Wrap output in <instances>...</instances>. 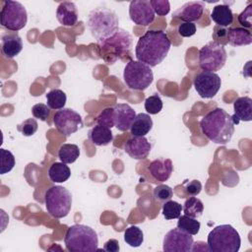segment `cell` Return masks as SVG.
Segmentation results:
<instances>
[{"label":"cell","mask_w":252,"mask_h":252,"mask_svg":"<svg viewBox=\"0 0 252 252\" xmlns=\"http://www.w3.org/2000/svg\"><path fill=\"white\" fill-rule=\"evenodd\" d=\"M170 46V39L163 31H147L138 39L135 48V56L138 61L150 67H155L163 61Z\"/></svg>","instance_id":"1"},{"label":"cell","mask_w":252,"mask_h":252,"mask_svg":"<svg viewBox=\"0 0 252 252\" xmlns=\"http://www.w3.org/2000/svg\"><path fill=\"white\" fill-rule=\"evenodd\" d=\"M202 133L216 144H227L234 134V124L224 109L217 107L208 112L200 121Z\"/></svg>","instance_id":"2"},{"label":"cell","mask_w":252,"mask_h":252,"mask_svg":"<svg viewBox=\"0 0 252 252\" xmlns=\"http://www.w3.org/2000/svg\"><path fill=\"white\" fill-rule=\"evenodd\" d=\"M132 42V35L118 28L112 34L97 41L99 55L107 64H112L117 59H125L131 54Z\"/></svg>","instance_id":"3"},{"label":"cell","mask_w":252,"mask_h":252,"mask_svg":"<svg viewBox=\"0 0 252 252\" xmlns=\"http://www.w3.org/2000/svg\"><path fill=\"white\" fill-rule=\"evenodd\" d=\"M64 243L70 252H94L98 249L96 232L85 224L71 225L66 231Z\"/></svg>","instance_id":"4"},{"label":"cell","mask_w":252,"mask_h":252,"mask_svg":"<svg viewBox=\"0 0 252 252\" xmlns=\"http://www.w3.org/2000/svg\"><path fill=\"white\" fill-rule=\"evenodd\" d=\"M118 24L119 20L115 12L105 7L92 10L88 17V28L97 41L112 34L118 29Z\"/></svg>","instance_id":"5"},{"label":"cell","mask_w":252,"mask_h":252,"mask_svg":"<svg viewBox=\"0 0 252 252\" xmlns=\"http://www.w3.org/2000/svg\"><path fill=\"white\" fill-rule=\"evenodd\" d=\"M208 248L213 252H237L241 239L238 231L230 224H220L213 228L207 239Z\"/></svg>","instance_id":"6"},{"label":"cell","mask_w":252,"mask_h":252,"mask_svg":"<svg viewBox=\"0 0 252 252\" xmlns=\"http://www.w3.org/2000/svg\"><path fill=\"white\" fill-rule=\"evenodd\" d=\"M45 208L48 214L54 219L66 217L72 207V194L60 185L50 187L44 194Z\"/></svg>","instance_id":"7"},{"label":"cell","mask_w":252,"mask_h":252,"mask_svg":"<svg viewBox=\"0 0 252 252\" xmlns=\"http://www.w3.org/2000/svg\"><path fill=\"white\" fill-rule=\"evenodd\" d=\"M123 79L130 90L145 91L153 83L154 74L147 64L138 60H130L124 68Z\"/></svg>","instance_id":"8"},{"label":"cell","mask_w":252,"mask_h":252,"mask_svg":"<svg viewBox=\"0 0 252 252\" xmlns=\"http://www.w3.org/2000/svg\"><path fill=\"white\" fill-rule=\"evenodd\" d=\"M28 22L25 6L18 1L5 0L0 12V23L5 29L13 32L23 29Z\"/></svg>","instance_id":"9"},{"label":"cell","mask_w":252,"mask_h":252,"mask_svg":"<svg viewBox=\"0 0 252 252\" xmlns=\"http://www.w3.org/2000/svg\"><path fill=\"white\" fill-rule=\"evenodd\" d=\"M226 57L224 46L212 40L200 49L199 65L202 70L215 73L224 66Z\"/></svg>","instance_id":"10"},{"label":"cell","mask_w":252,"mask_h":252,"mask_svg":"<svg viewBox=\"0 0 252 252\" xmlns=\"http://www.w3.org/2000/svg\"><path fill=\"white\" fill-rule=\"evenodd\" d=\"M53 123L58 132L68 137L83 127L81 115L71 108H62L55 112Z\"/></svg>","instance_id":"11"},{"label":"cell","mask_w":252,"mask_h":252,"mask_svg":"<svg viewBox=\"0 0 252 252\" xmlns=\"http://www.w3.org/2000/svg\"><path fill=\"white\" fill-rule=\"evenodd\" d=\"M193 236L176 227L165 234L162 249L165 252H190L193 250Z\"/></svg>","instance_id":"12"},{"label":"cell","mask_w":252,"mask_h":252,"mask_svg":"<svg viewBox=\"0 0 252 252\" xmlns=\"http://www.w3.org/2000/svg\"><path fill=\"white\" fill-rule=\"evenodd\" d=\"M194 88L198 94L203 98H212L220 91L221 80L217 73L201 71L194 78Z\"/></svg>","instance_id":"13"},{"label":"cell","mask_w":252,"mask_h":252,"mask_svg":"<svg viewBox=\"0 0 252 252\" xmlns=\"http://www.w3.org/2000/svg\"><path fill=\"white\" fill-rule=\"evenodd\" d=\"M129 16L134 24L144 27L151 25L156 18V14L149 0L131 1L129 5Z\"/></svg>","instance_id":"14"},{"label":"cell","mask_w":252,"mask_h":252,"mask_svg":"<svg viewBox=\"0 0 252 252\" xmlns=\"http://www.w3.org/2000/svg\"><path fill=\"white\" fill-rule=\"evenodd\" d=\"M152 149V145L145 136H133L124 144L125 153L134 159L146 158Z\"/></svg>","instance_id":"15"},{"label":"cell","mask_w":252,"mask_h":252,"mask_svg":"<svg viewBox=\"0 0 252 252\" xmlns=\"http://www.w3.org/2000/svg\"><path fill=\"white\" fill-rule=\"evenodd\" d=\"M205 2L189 1L178 8L172 15V18L184 21V23H192L199 20L204 12Z\"/></svg>","instance_id":"16"},{"label":"cell","mask_w":252,"mask_h":252,"mask_svg":"<svg viewBox=\"0 0 252 252\" xmlns=\"http://www.w3.org/2000/svg\"><path fill=\"white\" fill-rule=\"evenodd\" d=\"M114 108V126L122 132L128 131L136 117L135 110L127 103H118Z\"/></svg>","instance_id":"17"},{"label":"cell","mask_w":252,"mask_h":252,"mask_svg":"<svg viewBox=\"0 0 252 252\" xmlns=\"http://www.w3.org/2000/svg\"><path fill=\"white\" fill-rule=\"evenodd\" d=\"M23 49V40L17 32L5 33L1 38V52L7 59L17 56Z\"/></svg>","instance_id":"18"},{"label":"cell","mask_w":252,"mask_h":252,"mask_svg":"<svg viewBox=\"0 0 252 252\" xmlns=\"http://www.w3.org/2000/svg\"><path fill=\"white\" fill-rule=\"evenodd\" d=\"M234 114L231 116L233 124H238L239 121L252 120V99L249 96H240L233 102Z\"/></svg>","instance_id":"19"},{"label":"cell","mask_w":252,"mask_h":252,"mask_svg":"<svg viewBox=\"0 0 252 252\" xmlns=\"http://www.w3.org/2000/svg\"><path fill=\"white\" fill-rule=\"evenodd\" d=\"M56 18L62 26H75L78 21V10L76 5L70 1L61 2L56 10Z\"/></svg>","instance_id":"20"},{"label":"cell","mask_w":252,"mask_h":252,"mask_svg":"<svg viewBox=\"0 0 252 252\" xmlns=\"http://www.w3.org/2000/svg\"><path fill=\"white\" fill-rule=\"evenodd\" d=\"M172 161L169 158H157L153 160L149 165V171L151 175L159 182L166 181L172 173Z\"/></svg>","instance_id":"21"},{"label":"cell","mask_w":252,"mask_h":252,"mask_svg":"<svg viewBox=\"0 0 252 252\" xmlns=\"http://www.w3.org/2000/svg\"><path fill=\"white\" fill-rule=\"evenodd\" d=\"M226 40L232 46L248 45L252 42V34L244 28H229L226 32Z\"/></svg>","instance_id":"22"},{"label":"cell","mask_w":252,"mask_h":252,"mask_svg":"<svg viewBox=\"0 0 252 252\" xmlns=\"http://www.w3.org/2000/svg\"><path fill=\"white\" fill-rule=\"evenodd\" d=\"M211 19L217 26L226 28L233 22V14L229 6L226 4H220L213 8L211 12Z\"/></svg>","instance_id":"23"},{"label":"cell","mask_w":252,"mask_h":252,"mask_svg":"<svg viewBox=\"0 0 252 252\" xmlns=\"http://www.w3.org/2000/svg\"><path fill=\"white\" fill-rule=\"evenodd\" d=\"M153 128V120L147 113L136 114L131 127L130 133L133 136H146Z\"/></svg>","instance_id":"24"},{"label":"cell","mask_w":252,"mask_h":252,"mask_svg":"<svg viewBox=\"0 0 252 252\" xmlns=\"http://www.w3.org/2000/svg\"><path fill=\"white\" fill-rule=\"evenodd\" d=\"M89 139L95 146H106L112 142L113 135L109 128L97 124L89 131Z\"/></svg>","instance_id":"25"},{"label":"cell","mask_w":252,"mask_h":252,"mask_svg":"<svg viewBox=\"0 0 252 252\" xmlns=\"http://www.w3.org/2000/svg\"><path fill=\"white\" fill-rule=\"evenodd\" d=\"M48 177L52 182L62 183L67 181L71 176V170L66 163L63 162H53L47 171Z\"/></svg>","instance_id":"26"},{"label":"cell","mask_w":252,"mask_h":252,"mask_svg":"<svg viewBox=\"0 0 252 252\" xmlns=\"http://www.w3.org/2000/svg\"><path fill=\"white\" fill-rule=\"evenodd\" d=\"M58 157L63 163H73L80 157V149L75 144H63L59 148Z\"/></svg>","instance_id":"27"},{"label":"cell","mask_w":252,"mask_h":252,"mask_svg":"<svg viewBox=\"0 0 252 252\" xmlns=\"http://www.w3.org/2000/svg\"><path fill=\"white\" fill-rule=\"evenodd\" d=\"M182 210L186 216L196 219L202 216L204 211V205L200 199L196 198L195 196H191L185 201Z\"/></svg>","instance_id":"28"},{"label":"cell","mask_w":252,"mask_h":252,"mask_svg":"<svg viewBox=\"0 0 252 252\" xmlns=\"http://www.w3.org/2000/svg\"><path fill=\"white\" fill-rule=\"evenodd\" d=\"M66 94L59 89H53L46 94V102L50 109H62L66 103Z\"/></svg>","instance_id":"29"},{"label":"cell","mask_w":252,"mask_h":252,"mask_svg":"<svg viewBox=\"0 0 252 252\" xmlns=\"http://www.w3.org/2000/svg\"><path fill=\"white\" fill-rule=\"evenodd\" d=\"M200 226H201L200 221L194 218H191L186 215L180 216L178 218L177 227L191 235H196L200 230Z\"/></svg>","instance_id":"30"},{"label":"cell","mask_w":252,"mask_h":252,"mask_svg":"<svg viewBox=\"0 0 252 252\" xmlns=\"http://www.w3.org/2000/svg\"><path fill=\"white\" fill-rule=\"evenodd\" d=\"M124 241L131 247H139L144 241V233L136 225L129 226L124 232Z\"/></svg>","instance_id":"31"},{"label":"cell","mask_w":252,"mask_h":252,"mask_svg":"<svg viewBox=\"0 0 252 252\" xmlns=\"http://www.w3.org/2000/svg\"><path fill=\"white\" fill-rule=\"evenodd\" d=\"M182 206L172 200L166 201L162 206V215L165 220H173L178 219L181 216Z\"/></svg>","instance_id":"32"},{"label":"cell","mask_w":252,"mask_h":252,"mask_svg":"<svg viewBox=\"0 0 252 252\" xmlns=\"http://www.w3.org/2000/svg\"><path fill=\"white\" fill-rule=\"evenodd\" d=\"M1 153V158H0V173L5 174L9 171H11L15 166V157L14 155L5 149L0 150Z\"/></svg>","instance_id":"33"},{"label":"cell","mask_w":252,"mask_h":252,"mask_svg":"<svg viewBox=\"0 0 252 252\" xmlns=\"http://www.w3.org/2000/svg\"><path fill=\"white\" fill-rule=\"evenodd\" d=\"M96 123L98 125L111 129L114 126V108L113 107L104 108L96 117Z\"/></svg>","instance_id":"34"},{"label":"cell","mask_w":252,"mask_h":252,"mask_svg":"<svg viewBox=\"0 0 252 252\" xmlns=\"http://www.w3.org/2000/svg\"><path fill=\"white\" fill-rule=\"evenodd\" d=\"M145 109L150 114H158L162 109V100L158 94H153L146 98Z\"/></svg>","instance_id":"35"},{"label":"cell","mask_w":252,"mask_h":252,"mask_svg":"<svg viewBox=\"0 0 252 252\" xmlns=\"http://www.w3.org/2000/svg\"><path fill=\"white\" fill-rule=\"evenodd\" d=\"M37 128L38 124L34 118H28L17 127L18 131H20L26 137L32 136L37 131Z\"/></svg>","instance_id":"36"},{"label":"cell","mask_w":252,"mask_h":252,"mask_svg":"<svg viewBox=\"0 0 252 252\" xmlns=\"http://www.w3.org/2000/svg\"><path fill=\"white\" fill-rule=\"evenodd\" d=\"M173 196L172 189L165 184H159L154 189V197L158 202H166Z\"/></svg>","instance_id":"37"},{"label":"cell","mask_w":252,"mask_h":252,"mask_svg":"<svg viewBox=\"0 0 252 252\" xmlns=\"http://www.w3.org/2000/svg\"><path fill=\"white\" fill-rule=\"evenodd\" d=\"M32 113L34 118H37L41 121H46L50 115V108L47 104L36 103L32 107Z\"/></svg>","instance_id":"38"},{"label":"cell","mask_w":252,"mask_h":252,"mask_svg":"<svg viewBox=\"0 0 252 252\" xmlns=\"http://www.w3.org/2000/svg\"><path fill=\"white\" fill-rule=\"evenodd\" d=\"M150 2L155 14H158V16H165L170 11V4L167 0H151Z\"/></svg>","instance_id":"39"},{"label":"cell","mask_w":252,"mask_h":252,"mask_svg":"<svg viewBox=\"0 0 252 252\" xmlns=\"http://www.w3.org/2000/svg\"><path fill=\"white\" fill-rule=\"evenodd\" d=\"M252 5L249 4L239 15H238V21L239 23L245 27V28H251L252 26Z\"/></svg>","instance_id":"40"},{"label":"cell","mask_w":252,"mask_h":252,"mask_svg":"<svg viewBox=\"0 0 252 252\" xmlns=\"http://www.w3.org/2000/svg\"><path fill=\"white\" fill-rule=\"evenodd\" d=\"M177 32L183 37L192 36L196 33V25L194 23H182L178 26Z\"/></svg>","instance_id":"41"},{"label":"cell","mask_w":252,"mask_h":252,"mask_svg":"<svg viewBox=\"0 0 252 252\" xmlns=\"http://www.w3.org/2000/svg\"><path fill=\"white\" fill-rule=\"evenodd\" d=\"M185 190L189 196H197L202 190V184L198 180H192L186 183Z\"/></svg>","instance_id":"42"},{"label":"cell","mask_w":252,"mask_h":252,"mask_svg":"<svg viewBox=\"0 0 252 252\" xmlns=\"http://www.w3.org/2000/svg\"><path fill=\"white\" fill-rule=\"evenodd\" d=\"M226 32H227V30L223 27H220V26H216L214 28V32H213V38L215 39L214 41L216 42H220V39L221 38H224L226 39ZM227 41V40H226Z\"/></svg>","instance_id":"43"},{"label":"cell","mask_w":252,"mask_h":252,"mask_svg":"<svg viewBox=\"0 0 252 252\" xmlns=\"http://www.w3.org/2000/svg\"><path fill=\"white\" fill-rule=\"evenodd\" d=\"M119 249H120V247H119L118 240L113 239V238L107 240L103 245V250L107 251V252H118Z\"/></svg>","instance_id":"44"}]
</instances>
